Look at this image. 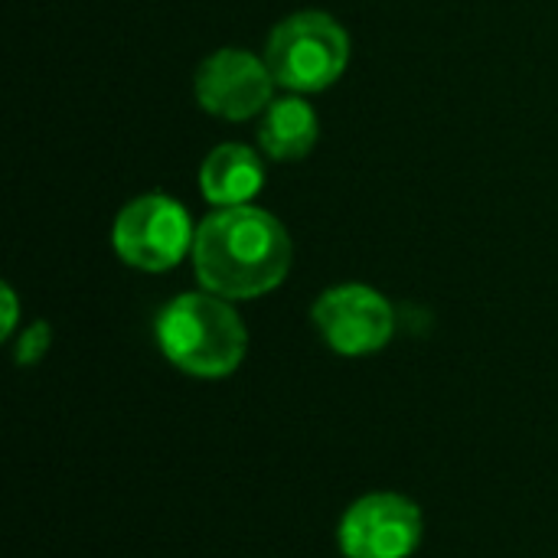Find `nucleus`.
<instances>
[{
    "label": "nucleus",
    "instance_id": "11",
    "mask_svg": "<svg viewBox=\"0 0 558 558\" xmlns=\"http://www.w3.org/2000/svg\"><path fill=\"white\" fill-rule=\"evenodd\" d=\"M0 304H3V324H0V337L10 340L16 330V317H20V304H16V291L10 284L0 288Z\"/></svg>",
    "mask_w": 558,
    "mask_h": 558
},
{
    "label": "nucleus",
    "instance_id": "5",
    "mask_svg": "<svg viewBox=\"0 0 558 558\" xmlns=\"http://www.w3.org/2000/svg\"><path fill=\"white\" fill-rule=\"evenodd\" d=\"M425 536V517L415 500L376 490L353 500L337 526V546L347 558H412Z\"/></svg>",
    "mask_w": 558,
    "mask_h": 558
},
{
    "label": "nucleus",
    "instance_id": "6",
    "mask_svg": "<svg viewBox=\"0 0 558 558\" xmlns=\"http://www.w3.org/2000/svg\"><path fill=\"white\" fill-rule=\"evenodd\" d=\"M311 320L324 343L340 356H373L386 350L396 333V311L389 298L360 281L327 288L314 301Z\"/></svg>",
    "mask_w": 558,
    "mask_h": 558
},
{
    "label": "nucleus",
    "instance_id": "4",
    "mask_svg": "<svg viewBox=\"0 0 558 558\" xmlns=\"http://www.w3.org/2000/svg\"><path fill=\"white\" fill-rule=\"evenodd\" d=\"M193 219L186 206L167 193H144L121 206L111 226L118 258L137 271H170L193 255Z\"/></svg>",
    "mask_w": 558,
    "mask_h": 558
},
{
    "label": "nucleus",
    "instance_id": "10",
    "mask_svg": "<svg viewBox=\"0 0 558 558\" xmlns=\"http://www.w3.org/2000/svg\"><path fill=\"white\" fill-rule=\"evenodd\" d=\"M49 347H52V327L46 320H33L29 327L20 330L13 360H16V366H36L49 353Z\"/></svg>",
    "mask_w": 558,
    "mask_h": 558
},
{
    "label": "nucleus",
    "instance_id": "9",
    "mask_svg": "<svg viewBox=\"0 0 558 558\" xmlns=\"http://www.w3.org/2000/svg\"><path fill=\"white\" fill-rule=\"evenodd\" d=\"M317 134H320V118L317 111L307 105L304 95H281L275 98L262 118H258V147L265 157L278 160V163H288V160H304L314 144H317Z\"/></svg>",
    "mask_w": 558,
    "mask_h": 558
},
{
    "label": "nucleus",
    "instance_id": "8",
    "mask_svg": "<svg viewBox=\"0 0 558 558\" xmlns=\"http://www.w3.org/2000/svg\"><path fill=\"white\" fill-rule=\"evenodd\" d=\"M265 186V163L248 144H219L199 163V193L216 209L248 206Z\"/></svg>",
    "mask_w": 558,
    "mask_h": 558
},
{
    "label": "nucleus",
    "instance_id": "3",
    "mask_svg": "<svg viewBox=\"0 0 558 558\" xmlns=\"http://www.w3.org/2000/svg\"><path fill=\"white\" fill-rule=\"evenodd\" d=\"M262 56L278 88L311 95L340 82L350 65V36L330 13L298 10L271 26Z\"/></svg>",
    "mask_w": 558,
    "mask_h": 558
},
{
    "label": "nucleus",
    "instance_id": "1",
    "mask_svg": "<svg viewBox=\"0 0 558 558\" xmlns=\"http://www.w3.org/2000/svg\"><path fill=\"white\" fill-rule=\"evenodd\" d=\"M294 245L278 216L262 206H229L196 226L193 271L203 291L226 301L271 294L291 271Z\"/></svg>",
    "mask_w": 558,
    "mask_h": 558
},
{
    "label": "nucleus",
    "instance_id": "2",
    "mask_svg": "<svg viewBox=\"0 0 558 558\" xmlns=\"http://www.w3.org/2000/svg\"><path fill=\"white\" fill-rule=\"evenodd\" d=\"M160 353L186 376L226 379L248 353V330L232 301L213 291H186L167 301L154 320Z\"/></svg>",
    "mask_w": 558,
    "mask_h": 558
},
{
    "label": "nucleus",
    "instance_id": "7",
    "mask_svg": "<svg viewBox=\"0 0 558 558\" xmlns=\"http://www.w3.org/2000/svg\"><path fill=\"white\" fill-rule=\"evenodd\" d=\"M275 88L278 82L265 56L239 46L216 49L199 62L193 75V92L199 108L222 121L262 118V111L275 101Z\"/></svg>",
    "mask_w": 558,
    "mask_h": 558
}]
</instances>
